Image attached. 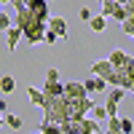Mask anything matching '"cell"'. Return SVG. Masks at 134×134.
I'll return each mask as SVG.
<instances>
[{
	"label": "cell",
	"instance_id": "44dd1931",
	"mask_svg": "<svg viewBox=\"0 0 134 134\" xmlns=\"http://www.w3.org/2000/svg\"><path fill=\"white\" fill-rule=\"evenodd\" d=\"M91 113H94V118H97V121H107V110H105V105H97V102H94Z\"/></svg>",
	"mask_w": 134,
	"mask_h": 134
},
{
	"label": "cell",
	"instance_id": "d6a6232c",
	"mask_svg": "<svg viewBox=\"0 0 134 134\" xmlns=\"http://www.w3.org/2000/svg\"><path fill=\"white\" fill-rule=\"evenodd\" d=\"M35 134H40V131H35Z\"/></svg>",
	"mask_w": 134,
	"mask_h": 134
},
{
	"label": "cell",
	"instance_id": "d6986e66",
	"mask_svg": "<svg viewBox=\"0 0 134 134\" xmlns=\"http://www.w3.org/2000/svg\"><path fill=\"white\" fill-rule=\"evenodd\" d=\"M118 11V3L115 0H102V16H113Z\"/></svg>",
	"mask_w": 134,
	"mask_h": 134
},
{
	"label": "cell",
	"instance_id": "d4e9b609",
	"mask_svg": "<svg viewBox=\"0 0 134 134\" xmlns=\"http://www.w3.org/2000/svg\"><path fill=\"white\" fill-rule=\"evenodd\" d=\"M46 81H59V70L57 67H48L46 70Z\"/></svg>",
	"mask_w": 134,
	"mask_h": 134
},
{
	"label": "cell",
	"instance_id": "8fae6325",
	"mask_svg": "<svg viewBox=\"0 0 134 134\" xmlns=\"http://www.w3.org/2000/svg\"><path fill=\"white\" fill-rule=\"evenodd\" d=\"M83 86H86V91L88 94H94V91H105V86H107V81H102V78H91V81H83Z\"/></svg>",
	"mask_w": 134,
	"mask_h": 134
},
{
	"label": "cell",
	"instance_id": "e0dca14e",
	"mask_svg": "<svg viewBox=\"0 0 134 134\" xmlns=\"http://www.w3.org/2000/svg\"><path fill=\"white\" fill-rule=\"evenodd\" d=\"M27 97H30V102H32V105L43 107V91H38L35 86H30V88H27Z\"/></svg>",
	"mask_w": 134,
	"mask_h": 134
},
{
	"label": "cell",
	"instance_id": "3957f363",
	"mask_svg": "<svg viewBox=\"0 0 134 134\" xmlns=\"http://www.w3.org/2000/svg\"><path fill=\"white\" fill-rule=\"evenodd\" d=\"M27 8L32 11V16H35L38 21L48 19V0H27Z\"/></svg>",
	"mask_w": 134,
	"mask_h": 134
},
{
	"label": "cell",
	"instance_id": "7402d4cb",
	"mask_svg": "<svg viewBox=\"0 0 134 134\" xmlns=\"http://www.w3.org/2000/svg\"><path fill=\"white\" fill-rule=\"evenodd\" d=\"M121 24H124V32H126V35H131V38H134V16H126Z\"/></svg>",
	"mask_w": 134,
	"mask_h": 134
},
{
	"label": "cell",
	"instance_id": "30bf717a",
	"mask_svg": "<svg viewBox=\"0 0 134 134\" xmlns=\"http://www.w3.org/2000/svg\"><path fill=\"white\" fill-rule=\"evenodd\" d=\"M99 129V121H94V118H81V134H97Z\"/></svg>",
	"mask_w": 134,
	"mask_h": 134
},
{
	"label": "cell",
	"instance_id": "83f0119b",
	"mask_svg": "<svg viewBox=\"0 0 134 134\" xmlns=\"http://www.w3.org/2000/svg\"><path fill=\"white\" fill-rule=\"evenodd\" d=\"M113 16H115L118 21H124V19H126V11H124V5H118V11H115V14H113Z\"/></svg>",
	"mask_w": 134,
	"mask_h": 134
},
{
	"label": "cell",
	"instance_id": "5b68a950",
	"mask_svg": "<svg viewBox=\"0 0 134 134\" xmlns=\"http://www.w3.org/2000/svg\"><path fill=\"white\" fill-rule=\"evenodd\" d=\"M62 88H64L62 91L64 97H88L83 81H67V83H62Z\"/></svg>",
	"mask_w": 134,
	"mask_h": 134
},
{
	"label": "cell",
	"instance_id": "836d02e7",
	"mask_svg": "<svg viewBox=\"0 0 134 134\" xmlns=\"http://www.w3.org/2000/svg\"><path fill=\"white\" fill-rule=\"evenodd\" d=\"M99 3H102V0H99Z\"/></svg>",
	"mask_w": 134,
	"mask_h": 134
},
{
	"label": "cell",
	"instance_id": "9c48e42d",
	"mask_svg": "<svg viewBox=\"0 0 134 134\" xmlns=\"http://www.w3.org/2000/svg\"><path fill=\"white\" fill-rule=\"evenodd\" d=\"M62 81H46V86H43V97L51 99V97H62Z\"/></svg>",
	"mask_w": 134,
	"mask_h": 134
},
{
	"label": "cell",
	"instance_id": "603a6c76",
	"mask_svg": "<svg viewBox=\"0 0 134 134\" xmlns=\"http://www.w3.org/2000/svg\"><path fill=\"white\" fill-rule=\"evenodd\" d=\"M57 40H59V35H57V32H51V30L46 27V32H43V43H51V46H54Z\"/></svg>",
	"mask_w": 134,
	"mask_h": 134
},
{
	"label": "cell",
	"instance_id": "ba28073f",
	"mask_svg": "<svg viewBox=\"0 0 134 134\" xmlns=\"http://www.w3.org/2000/svg\"><path fill=\"white\" fill-rule=\"evenodd\" d=\"M19 40H21V30H19L16 24H11V27L5 30V43H8V51H16Z\"/></svg>",
	"mask_w": 134,
	"mask_h": 134
},
{
	"label": "cell",
	"instance_id": "8992f818",
	"mask_svg": "<svg viewBox=\"0 0 134 134\" xmlns=\"http://www.w3.org/2000/svg\"><path fill=\"white\" fill-rule=\"evenodd\" d=\"M113 70H115V67L110 64V59H99V62H94V64H91V72H94L97 78H102V81H107Z\"/></svg>",
	"mask_w": 134,
	"mask_h": 134
},
{
	"label": "cell",
	"instance_id": "1f68e13d",
	"mask_svg": "<svg viewBox=\"0 0 134 134\" xmlns=\"http://www.w3.org/2000/svg\"><path fill=\"white\" fill-rule=\"evenodd\" d=\"M21 3H27V0H21Z\"/></svg>",
	"mask_w": 134,
	"mask_h": 134
},
{
	"label": "cell",
	"instance_id": "277c9868",
	"mask_svg": "<svg viewBox=\"0 0 134 134\" xmlns=\"http://www.w3.org/2000/svg\"><path fill=\"white\" fill-rule=\"evenodd\" d=\"M107 59H110V64H113L115 70H124V67H129V64L134 62V59L129 57V54H126V51H121V48L110 51V57H107Z\"/></svg>",
	"mask_w": 134,
	"mask_h": 134
},
{
	"label": "cell",
	"instance_id": "7c38bea8",
	"mask_svg": "<svg viewBox=\"0 0 134 134\" xmlns=\"http://www.w3.org/2000/svg\"><path fill=\"white\" fill-rule=\"evenodd\" d=\"M59 131H62V134H81V121H70V118L62 121V124H59Z\"/></svg>",
	"mask_w": 134,
	"mask_h": 134
},
{
	"label": "cell",
	"instance_id": "52a82bcc",
	"mask_svg": "<svg viewBox=\"0 0 134 134\" xmlns=\"http://www.w3.org/2000/svg\"><path fill=\"white\" fill-rule=\"evenodd\" d=\"M46 27H48L51 32H57L59 38H67V21H64L62 16H48V19H46Z\"/></svg>",
	"mask_w": 134,
	"mask_h": 134
},
{
	"label": "cell",
	"instance_id": "484cf974",
	"mask_svg": "<svg viewBox=\"0 0 134 134\" xmlns=\"http://www.w3.org/2000/svg\"><path fill=\"white\" fill-rule=\"evenodd\" d=\"M8 27H11V19H8L5 14H0V30H3V32H5Z\"/></svg>",
	"mask_w": 134,
	"mask_h": 134
},
{
	"label": "cell",
	"instance_id": "7a4b0ae2",
	"mask_svg": "<svg viewBox=\"0 0 134 134\" xmlns=\"http://www.w3.org/2000/svg\"><path fill=\"white\" fill-rule=\"evenodd\" d=\"M43 32H46V21H38V19H32L30 24L21 30V38H27L32 46H38V43H43Z\"/></svg>",
	"mask_w": 134,
	"mask_h": 134
},
{
	"label": "cell",
	"instance_id": "4fadbf2b",
	"mask_svg": "<svg viewBox=\"0 0 134 134\" xmlns=\"http://www.w3.org/2000/svg\"><path fill=\"white\" fill-rule=\"evenodd\" d=\"M88 27H91L94 32H105V27H107V19L99 14V16H91L88 19Z\"/></svg>",
	"mask_w": 134,
	"mask_h": 134
},
{
	"label": "cell",
	"instance_id": "9a60e30c",
	"mask_svg": "<svg viewBox=\"0 0 134 134\" xmlns=\"http://www.w3.org/2000/svg\"><path fill=\"white\" fill-rule=\"evenodd\" d=\"M105 126H107L105 134H121V118H118V115H110Z\"/></svg>",
	"mask_w": 134,
	"mask_h": 134
},
{
	"label": "cell",
	"instance_id": "4316f807",
	"mask_svg": "<svg viewBox=\"0 0 134 134\" xmlns=\"http://www.w3.org/2000/svg\"><path fill=\"white\" fill-rule=\"evenodd\" d=\"M78 16H81V21H88V19H91L94 14H91V11H88V8L83 5V8H81V14H78Z\"/></svg>",
	"mask_w": 134,
	"mask_h": 134
},
{
	"label": "cell",
	"instance_id": "f1b7e54d",
	"mask_svg": "<svg viewBox=\"0 0 134 134\" xmlns=\"http://www.w3.org/2000/svg\"><path fill=\"white\" fill-rule=\"evenodd\" d=\"M124 11H126V16H134V0H129V3L124 5Z\"/></svg>",
	"mask_w": 134,
	"mask_h": 134
},
{
	"label": "cell",
	"instance_id": "2e32d148",
	"mask_svg": "<svg viewBox=\"0 0 134 134\" xmlns=\"http://www.w3.org/2000/svg\"><path fill=\"white\" fill-rule=\"evenodd\" d=\"M14 88H16V81H14L11 75H3V78H0V91H3V94H11Z\"/></svg>",
	"mask_w": 134,
	"mask_h": 134
},
{
	"label": "cell",
	"instance_id": "6da1fadb",
	"mask_svg": "<svg viewBox=\"0 0 134 134\" xmlns=\"http://www.w3.org/2000/svg\"><path fill=\"white\" fill-rule=\"evenodd\" d=\"M62 97H64V94H62ZM91 107H94L91 97H64V115L70 118V121L86 118L88 113H91Z\"/></svg>",
	"mask_w": 134,
	"mask_h": 134
},
{
	"label": "cell",
	"instance_id": "ac0fdd59",
	"mask_svg": "<svg viewBox=\"0 0 134 134\" xmlns=\"http://www.w3.org/2000/svg\"><path fill=\"white\" fill-rule=\"evenodd\" d=\"M40 134H62L59 124H51V121H40Z\"/></svg>",
	"mask_w": 134,
	"mask_h": 134
},
{
	"label": "cell",
	"instance_id": "f546056e",
	"mask_svg": "<svg viewBox=\"0 0 134 134\" xmlns=\"http://www.w3.org/2000/svg\"><path fill=\"white\" fill-rule=\"evenodd\" d=\"M0 126H3V113H0Z\"/></svg>",
	"mask_w": 134,
	"mask_h": 134
},
{
	"label": "cell",
	"instance_id": "ffe728a7",
	"mask_svg": "<svg viewBox=\"0 0 134 134\" xmlns=\"http://www.w3.org/2000/svg\"><path fill=\"white\" fill-rule=\"evenodd\" d=\"M124 88H121V86H115L113 88V91H110V97H107V102H113V105H121V99H124Z\"/></svg>",
	"mask_w": 134,
	"mask_h": 134
},
{
	"label": "cell",
	"instance_id": "5bb4252c",
	"mask_svg": "<svg viewBox=\"0 0 134 134\" xmlns=\"http://www.w3.org/2000/svg\"><path fill=\"white\" fill-rule=\"evenodd\" d=\"M3 124H8V126L14 129V131H19V129H21V124H24V121H21L19 115H14V113H3Z\"/></svg>",
	"mask_w": 134,
	"mask_h": 134
},
{
	"label": "cell",
	"instance_id": "cb8c5ba5",
	"mask_svg": "<svg viewBox=\"0 0 134 134\" xmlns=\"http://www.w3.org/2000/svg\"><path fill=\"white\" fill-rule=\"evenodd\" d=\"M131 129H134V121L121 118V134H131Z\"/></svg>",
	"mask_w": 134,
	"mask_h": 134
},
{
	"label": "cell",
	"instance_id": "4dcf8cb0",
	"mask_svg": "<svg viewBox=\"0 0 134 134\" xmlns=\"http://www.w3.org/2000/svg\"><path fill=\"white\" fill-rule=\"evenodd\" d=\"M0 3H11V0H0Z\"/></svg>",
	"mask_w": 134,
	"mask_h": 134
}]
</instances>
